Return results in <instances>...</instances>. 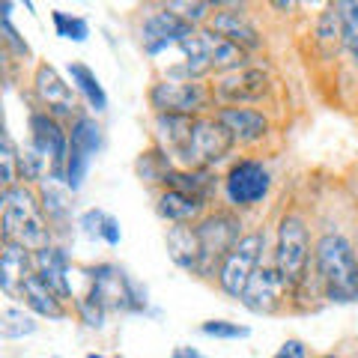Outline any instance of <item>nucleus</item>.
<instances>
[{
  "instance_id": "1",
  "label": "nucleus",
  "mask_w": 358,
  "mask_h": 358,
  "mask_svg": "<svg viewBox=\"0 0 358 358\" xmlns=\"http://www.w3.org/2000/svg\"><path fill=\"white\" fill-rule=\"evenodd\" d=\"M0 203H3V215H0V233L3 242L24 245L27 251H42L51 245V224L42 212L39 192L27 182H18L13 188L0 192Z\"/></svg>"
},
{
  "instance_id": "2",
  "label": "nucleus",
  "mask_w": 358,
  "mask_h": 358,
  "mask_svg": "<svg viewBox=\"0 0 358 358\" xmlns=\"http://www.w3.org/2000/svg\"><path fill=\"white\" fill-rule=\"evenodd\" d=\"M313 268L329 301H358V254L352 239L343 233H322L313 245Z\"/></svg>"
},
{
  "instance_id": "3",
  "label": "nucleus",
  "mask_w": 358,
  "mask_h": 358,
  "mask_svg": "<svg viewBox=\"0 0 358 358\" xmlns=\"http://www.w3.org/2000/svg\"><path fill=\"white\" fill-rule=\"evenodd\" d=\"M310 230L308 221L299 212H287L278 221V239H275V260L272 266L281 272L284 284L289 287V293L305 281L310 272Z\"/></svg>"
},
{
  "instance_id": "4",
  "label": "nucleus",
  "mask_w": 358,
  "mask_h": 358,
  "mask_svg": "<svg viewBox=\"0 0 358 358\" xmlns=\"http://www.w3.org/2000/svg\"><path fill=\"white\" fill-rule=\"evenodd\" d=\"M197 239H200V278L218 275V268L224 263V257L233 251L245 233H242V218L236 212L218 209V212H206L197 224Z\"/></svg>"
},
{
  "instance_id": "5",
  "label": "nucleus",
  "mask_w": 358,
  "mask_h": 358,
  "mask_svg": "<svg viewBox=\"0 0 358 358\" xmlns=\"http://www.w3.org/2000/svg\"><path fill=\"white\" fill-rule=\"evenodd\" d=\"M263 251H266V233L263 230H251L233 245V251L224 257V263L218 268L215 281L221 287L224 296L230 299H242L245 287L254 278V272L263 266Z\"/></svg>"
},
{
  "instance_id": "6",
  "label": "nucleus",
  "mask_w": 358,
  "mask_h": 358,
  "mask_svg": "<svg viewBox=\"0 0 358 358\" xmlns=\"http://www.w3.org/2000/svg\"><path fill=\"white\" fill-rule=\"evenodd\" d=\"M233 147H236V141H233V134L218 122L215 114L197 117L192 141H188V150L182 155V162H179V167H185V171H209V167H215L227 159Z\"/></svg>"
},
{
  "instance_id": "7",
  "label": "nucleus",
  "mask_w": 358,
  "mask_h": 358,
  "mask_svg": "<svg viewBox=\"0 0 358 358\" xmlns=\"http://www.w3.org/2000/svg\"><path fill=\"white\" fill-rule=\"evenodd\" d=\"M212 102V87L203 81H176L162 78L150 87V105L155 114H188L200 117V110Z\"/></svg>"
},
{
  "instance_id": "8",
  "label": "nucleus",
  "mask_w": 358,
  "mask_h": 358,
  "mask_svg": "<svg viewBox=\"0 0 358 358\" xmlns=\"http://www.w3.org/2000/svg\"><path fill=\"white\" fill-rule=\"evenodd\" d=\"M268 188H272V173L257 159H239L224 176V194L236 209L257 206L268 194Z\"/></svg>"
},
{
  "instance_id": "9",
  "label": "nucleus",
  "mask_w": 358,
  "mask_h": 358,
  "mask_svg": "<svg viewBox=\"0 0 358 358\" xmlns=\"http://www.w3.org/2000/svg\"><path fill=\"white\" fill-rule=\"evenodd\" d=\"M268 90H272V78H268V72L260 69V66H245V69H239V72L218 75L215 84H212V99L218 102V108L251 105V102L266 99Z\"/></svg>"
},
{
  "instance_id": "10",
  "label": "nucleus",
  "mask_w": 358,
  "mask_h": 358,
  "mask_svg": "<svg viewBox=\"0 0 358 358\" xmlns=\"http://www.w3.org/2000/svg\"><path fill=\"white\" fill-rule=\"evenodd\" d=\"M30 141L51 164V179H60L66 173V162H69V131L63 129V122L57 117H51L48 110H33L30 114Z\"/></svg>"
},
{
  "instance_id": "11",
  "label": "nucleus",
  "mask_w": 358,
  "mask_h": 358,
  "mask_svg": "<svg viewBox=\"0 0 358 358\" xmlns=\"http://www.w3.org/2000/svg\"><path fill=\"white\" fill-rule=\"evenodd\" d=\"M206 27L212 33H218V36H224L227 42L239 45L248 54L263 48V36L254 21L248 18V13H245V3H215V13H212Z\"/></svg>"
},
{
  "instance_id": "12",
  "label": "nucleus",
  "mask_w": 358,
  "mask_h": 358,
  "mask_svg": "<svg viewBox=\"0 0 358 358\" xmlns=\"http://www.w3.org/2000/svg\"><path fill=\"white\" fill-rule=\"evenodd\" d=\"M289 296V287L284 284L281 272H278L275 266H260L254 272V278L248 281V287H245L242 293V305L248 308L251 313H263V317H272V313H278L284 308V301Z\"/></svg>"
},
{
  "instance_id": "13",
  "label": "nucleus",
  "mask_w": 358,
  "mask_h": 358,
  "mask_svg": "<svg viewBox=\"0 0 358 358\" xmlns=\"http://www.w3.org/2000/svg\"><path fill=\"white\" fill-rule=\"evenodd\" d=\"M194 33H197L194 24H188L182 15H176L171 6H164L159 13H150L143 18L141 42H143V51L147 54H162L164 48L185 42L188 36H194Z\"/></svg>"
},
{
  "instance_id": "14",
  "label": "nucleus",
  "mask_w": 358,
  "mask_h": 358,
  "mask_svg": "<svg viewBox=\"0 0 358 358\" xmlns=\"http://www.w3.org/2000/svg\"><path fill=\"white\" fill-rule=\"evenodd\" d=\"M33 93L36 99L45 105L51 117L57 120H66L75 114V90L66 84V78L54 69L51 63H39L36 69H33Z\"/></svg>"
},
{
  "instance_id": "15",
  "label": "nucleus",
  "mask_w": 358,
  "mask_h": 358,
  "mask_svg": "<svg viewBox=\"0 0 358 358\" xmlns=\"http://www.w3.org/2000/svg\"><path fill=\"white\" fill-rule=\"evenodd\" d=\"M215 117L224 129L233 134V141L236 143H245V147H251V143H260L268 131H272V122L263 110L257 108H248V105H227V108H218Z\"/></svg>"
},
{
  "instance_id": "16",
  "label": "nucleus",
  "mask_w": 358,
  "mask_h": 358,
  "mask_svg": "<svg viewBox=\"0 0 358 358\" xmlns=\"http://www.w3.org/2000/svg\"><path fill=\"white\" fill-rule=\"evenodd\" d=\"M33 268H36V275L63 301L75 299V293H72V278H69L72 260H69V254H66V248H60V245H48V248L36 251V254H33Z\"/></svg>"
},
{
  "instance_id": "17",
  "label": "nucleus",
  "mask_w": 358,
  "mask_h": 358,
  "mask_svg": "<svg viewBox=\"0 0 358 358\" xmlns=\"http://www.w3.org/2000/svg\"><path fill=\"white\" fill-rule=\"evenodd\" d=\"M194 120L188 114H155L152 126H155V147L164 150L171 159L179 164L182 155L188 150V141H192L194 131Z\"/></svg>"
},
{
  "instance_id": "18",
  "label": "nucleus",
  "mask_w": 358,
  "mask_h": 358,
  "mask_svg": "<svg viewBox=\"0 0 358 358\" xmlns=\"http://www.w3.org/2000/svg\"><path fill=\"white\" fill-rule=\"evenodd\" d=\"M33 272H36L33 268V251H27L24 245L3 242V254H0V287H3V293L21 299L24 281Z\"/></svg>"
},
{
  "instance_id": "19",
  "label": "nucleus",
  "mask_w": 358,
  "mask_h": 358,
  "mask_svg": "<svg viewBox=\"0 0 358 358\" xmlns=\"http://www.w3.org/2000/svg\"><path fill=\"white\" fill-rule=\"evenodd\" d=\"M155 212L171 224H197L206 215V200L176 192V188H162L155 197Z\"/></svg>"
},
{
  "instance_id": "20",
  "label": "nucleus",
  "mask_w": 358,
  "mask_h": 358,
  "mask_svg": "<svg viewBox=\"0 0 358 358\" xmlns=\"http://www.w3.org/2000/svg\"><path fill=\"white\" fill-rule=\"evenodd\" d=\"M167 257L185 272H200V239L194 224H171L164 233Z\"/></svg>"
},
{
  "instance_id": "21",
  "label": "nucleus",
  "mask_w": 358,
  "mask_h": 358,
  "mask_svg": "<svg viewBox=\"0 0 358 358\" xmlns=\"http://www.w3.org/2000/svg\"><path fill=\"white\" fill-rule=\"evenodd\" d=\"M21 299H24L27 310L36 313V317H48V320H66V317H69V308H66V301L57 293H54V289L45 284L36 272H33L27 281H24Z\"/></svg>"
},
{
  "instance_id": "22",
  "label": "nucleus",
  "mask_w": 358,
  "mask_h": 358,
  "mask_svg": "<svg viewBox=\"0 0 358 358\" xmlns=\"http://www.w3.org/2000/svg\"><path fill=\"white\" fill-rule=\"evenodd\" d=\"M39 200H42V212L45 218H48V224H60L69 218V209H72V192L66 188L60 179H45V182H39Z\"/></svg>"
},
{
  "instance_id": "23",
  "label": "nucleus",
  "mask_w": 358,
  "mask_h": 358,
  "mask_svg": "<svg viewBox=\"0 0 358 358\" xmlns=\"http://www.w3.org/2000/svg\"><path fill=\"white\" fill-rule=\"evenodd\" d=\"M317 45L326 54H338L343 51V15L338 3H329L322 13L317 15V27H313Z\"/></svg>"
},
{
  "instance_id": "24",
  "label": "nucleus",
  "mask_w": 358,
  "mask_h": 358,
  "mask_svg": "<svg viewBox=\"0 0 358 358\" xmlns=\"http://www.w3.org/2000/svg\"><path fill=\"white\" fill-rule=\"evenodd\" d=\"M69 81L72 87L87 99V105L96 110V114H105L108 110V93H105V87L99 84V78L96 72L90 69V66L84 63H69Z\"/></svg>"
},
{
  "instance_id": "25",
  "label": "nucleus",
  "mask_w": 358,
  "mask_h": 358,
  "mask_svg": "<svg viewBox=\"0 0 358 358\" xmlns=\"http://www.w3.org/2000/svg\"><path fill=\"white\" fill-rule=\"evenodd\" d=\"M69 143H72V150H81L93 159L105 147V134H102V126L96 122V117H84V114L75 117L69 129Z\"/></svg>"
},
{
  "instance_id": "26",
  "label": "nucleus",
  "mask_w": 358,
  "mask_h": 358,
  "mask_svg": "<svg viewBox=\"0 0 358 358\" xmlns=\"http://www.w3.org/2000/svg\"><path fill=\"white\" fill-rule=\"evenodd\" d=\"M18 173H21V182H27V185L45 182V179L51 176L48 159H45V155L33 147V141H27L24 147L18 150Z\"/></svg>"
},
{
  "instance_id": "27",
  "label": "nucleus",
  "mask_w": 358,
  "mask_h": 358,
  "mask_svg": "<svg viewBox=\"0 0 358 358\" xmlns=\"http://www.w3.org/2000/svg\"><path fill=\"white\" fill-rule=\"evenodd\" d=\"M36 329H39L36 313H30L24 308H3V313H0V334H3V341L27 338Z\"/></svg>"
},
{
  "instance_id": "28",
  "label": "nucleus",
  "mask_w": 358,
  "mask_h": 358,
  "mask_svg": "<svg viewBox=\"0 0 358 358\" xmlns=\"http://www.w3.org/2000/svg\"><path fill=\"white\" fill-rule=\"evenodd\" d=\"M134 171H138V176L143 179V182H159L162 185V179L167 176V171H173V159L164 150L152 147L147 152H141V159H138V164H134Z\"/></svg>"
},
{
  "instance_id": "29",
  "label": "nucleus",
  "mask_w": 358,
  "mask_h": 358,
  "mask_svg": "<svg viewBox=\"0 0 358 358\" xmlns=\"http://www.w3.org/2000/svg\"><path fill=\"white\" fill-rule=\"evenodd\" d=\"M75 310H78V317H81V322H84L87 329H93V331H102L105 329L108 305L93 293V289H87L81 299H75Z\"/></svg>"
},
{
  "instance_id": "30",
  "label": "nucleus",
  "mask_w": 358,
  "mask_h": 358,
  "mask_svg": "<svg viewBox=\"0 0 358 358\" xmlns=\"http://www.w3.org/2000/svg\"><path fill=\"white\" fill-rule=\"evenodd\" d=\"M18 182H21V173H18V147L13 143V134L3 131V138H0V185L13 188Z\"/></svg>"
},
{
  "instance_id": "31",
  "label": "nucleus",
  "mask_w": 358,
  "mask_h": 358,
  "mask_svg": "<svg viewBox=\"0 0 358 358\" xmlns=\"http://www.w3.org/2000/svg\"><path fill=\"white\" fill-rule=\"evenodd\" d=\"M51 21H54V33H57L60 39L84 42L90 36V24H87L81 15H69V13H60V9H54Z\"/></svg>"
},
{
  "instance_id": "32",
  "label": "nucleus",
  "mask_w": 358,
  "mask_h": 358,
  "mask_svg": "<svg viewBox=\"0 0 358 358\" xmlns=\"http://www.w3.org/2000/svg\"><path fill=\"white\" fill-rule=\"evenodd\" d=\"M90 155L81 152V150H69V162H66V173H63V185L69 188V192H81L84 179H87V171H90Z\"/></svg>"
},
{
  "instance_id": "33",
  "label": "nucleus",
  "mask_w": 358,
  "mask_h": 358,
  "mask_svg": "<svg viewBox=\"0 0 358 358\" xmlns=\"http://www.w3.org/2000/svg\"><path fill=\"white\" fill-rule=\"evenodd\" d=\"M200 331L206 334V338H215V341H242L248 338L251 329L248 326H239V322H227V320H206Z\"/></svg>"
},
{
  "instance_id": "34",
  "label": "nucleus",
  "mask_w": 358,
  "mask_h": 358,
  "mask_svg": "<svg viewBox=\"0 0 358 358\" xmlns=\"http://www.w3.org/2000/svg\"><path fill=\"white\" fill-rule=\"evenodd\" d=\"M173 9L176 15H182L188 24H209V18H212V13H215V3H203V0H194V3H167Z\"/></svg>"
},
{
  "instance_id": "35",
  "label": "nucleus",
  "mask_w": 358,
  "mask_h": 358,
  "mask_svg": "<svg viewBox=\"0 0 358 358\" xmlns=\"http://www.w3.org/2000/svg\"><path fill=\"white\" fill-rule=\"evenodd\" d=\"M0 33H3V48L13 51L15 57H30V45L18 36V30L13 27L9 15H0Z\"/></svg>"
},
{
  "instance_id": "36",
  "label": "nucleus",
  "mask_w": 358,
  "mask_h": 358,
  "mask_svg": "<svg viewBox=\"0 0 358 358\" xmlns=\"http://www.w3.org/2000/svg\"><path fill=\"white\" fill-rule=\"evenodd\" d=\"M105 218H108V212H102V209H87L78 224H81V227H84V233H87L90 239H102Z\"/></svg>"
},
{
  "instance_id": "37",
  "label": "nucleus",
  "mask_w": 358,
  "mask_h": 358,
  "mask_svg": "<svg viewBox=\"0 0 358 358\" xmlns=\"http://www.w3.org/2000/svg\"><path fill=\"white\" fill-rule=\"evenodd\" d=\"M272 358H308V346H305V341H299V338H287L281 343V350H278Z\"/></svg>"
},
{
  "instance_id": "38",
  "label": "nucleus",
  "mask_w": 358,
  "mask_h": 358,
  "mask_svg": "<svg viewBox=\"0 0 358 358\" xmlns=\"http://www.w3.org/2000/svg\"><path fill=\"white\" fill-rule=\"evenodd\" d=\"M120 239H122L120 221H117L114 215H108V218H105V227H102V242H108L110 248H117V245H120Z\"/></svg>"
},
{
  "instance_id": "39",
  "label": "nucleus",
  "mask_w": 358,
  "mask_h": 358,
  "mask_svg": "<svg viewBox=\"0 0 358 358\" xmlns=\"http://www.w3.org/2000/svg\"><path fill=\"white\" fill-rule=\"evenodd\" d=\"M171 358H206V355L197 352V350H192V346H176Z\"/></svg>"
},
{
  "instance_id": "40",
  "label": "nucleus",
  "mask_w": 358,
  "mask_h": 358,
  "mask_svg": "<svg viewBox=\"0 0 358 358\" xmlns=\"http://www.w3.org/2000/svg\"><path fill=\"white\" fill-rule=\"evenodd\" d=\"M275 9H287V13H289V9H296V3H284V0H278V3H272Z\"/></svg>"
},
{
  "instance_id": "41",
  "label": "nucleus",
  "mask_w": 358,
  "mask_h": 358,
  "mask_svg": "<svg viewBox=\"0 0 358 358\" xmlns=\"http://www.w3.org/2000/svg\"><path fill=\"white\" fill-rule=\"evenodd\" d=\"M84 358H105V355H102V352H87Z\"/></svg>"
},
{
  "instance_id": "42",
  "label": "nucleus",
  "mask_w": 358,
  "mask_h": 358,
  "mask_svg": "<svg viewBox=\"0 0 358 358\" xmlns=\"http://www.w3.org/2000/svg\"><path fill=\"white\" fill-rule=\"evenodd\" d=\"M320 358H341V355H334V352H322Z\"/></svg>"
},
{
  "instance_id": "43",
  "label": "nucleus",
  "mask_w": 358,
  "mask_h": 358,
  "mask_svg": "<svg viewBox=\"0 0 358 358\" xmlns=\"http://www.w3.org/2000/svg\"><path fill=\"white\" fill-rule=\"evenodd\" d=\"M355 254H358V239H355Z\"/></svg>"
},
{
  "instance_id": "44",
  "label": "nucleus",
  "mask_w": 358,
  "mask_h": 358,
  "mask_svg": "<svg viewBox=\"0 0 358 358\" xmlns=\"http://www.w3.org/2000/svg\"><path fill=\"white\" fill-rule=\"evenodd\" d=\"M117 358H122V355H117Z\"/></svg>"
},
{
  "instance_id": "45",
  "label": "nucleus",
  "mask_w": 358,
  "mask_h": 358,
  "mask_svg": "<svg viewBox=\"0 0 358 358\" xmlns=\"http://www.w3.org/2000/svg\"><path fill=\"white\" fill-rule=\"evenodd\" d=\"M54 358H57V355H54Z\"/></svg>"
}]
</instances>
